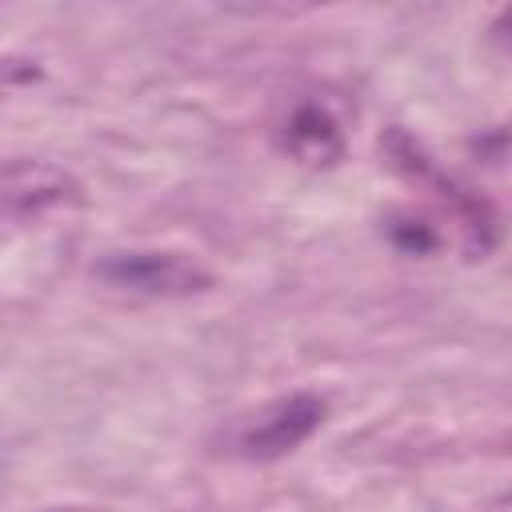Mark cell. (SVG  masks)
<instances>
[{
  "label": "cell",
  "instance_id": "cell-6",
  "mask_svg": "<svg viewBox=\"0 0 512 512\" xmlns=\"http://www.w3.org/2000/svg\"><path fill=\"white\" fill-rule=\"evenodd\" d=\"M384 236H388V244H392L396 252H404V256H432V252L444 244L440 228H436L432 220L408 212V208H396V212L384 216Z\"/></svg>",
  "mask_w": 512,
  "mask_h": 512
},
{
  "label": "cell",
  "instance_id": "cell-4",
  "mask_svg": "<svg viewBox=\"0 0 512 512\" xmlns=\"http://www.w3.org/2000/svg\"><path fill=\"white\" fill-rule=\"evenodd\" d=\"M92 272L104 284L140 296H196L216 284V276L204 264H196L188 252H156V248L108 252Z\"/></svg>",
  "mask_w": 512,
  "mask_h": 512
},
{
  "label": "cell",
  "instance_id": "cell-2",
  "mask_svg": "<svg viewBox=\"0 0 512 512\" xmlns=\"http://www.w3.org/2000/svg\"><path fill=\"white\" fill-rule=\"evenodd\" d=\"M328 420V400L320 392H288L276 396L268 404H260L256 412L240 416L228 428V452L240 460H280L288 452H296L304 440L316 436V428Z\"/></svg>",
  "mask_w": 512,
  "mask_h": 512
},
{
  "label": "cell",
  "instance_id": "cell-3",
  "mask_svg": "<svg viewBox=\"0 0 512 512\" xmlns=\"http://www.w3.org/2000/svg\"><path fill=\"white\" fill-rule=\"evenodd\" d=\"M80 204L84 184L68 168L36 156L0 160V224H32L48 212Z\"/></svg>",
  "mask_w": 512,
  "mask_h": 512
},
{
  "label": "cell",
  "instance_id": "cell-7",
  "mask_svg": "<svg viewBox=\"0 0 512 512\" xmlns=\"http://www.w3.org/2000/svg\"><path fill=\"white\" fill-rule=\"evenodd\" d=\"M48 512H104V508H84V504H68V508H48Z\"/></svg>",
  "mask_w": 512,
  "mask_h": 512
},
{
  "label": "cell",
  "instance_id": "cell-5",
  "mask_svg": "<svg viewBox=\"0 0 512 512\" xmlns=\"http://www.w3.org/2000/svg\"><path fill=\"white\" fill-rule=\"evenodd\" d=\"M276 144L300 168H332L344 160V148H348L344 116L328 96H300L280 120Z\"/></svg>",
  "mask_w": 512,
  "mask_h": 512
},
{
  "label": "cell",
  "instance_id": "cell-1",
  "mask_svg": "<svg viewBox=\"0 0 512 512\" xmlns=\"http://www.w3.org/2000/svg\"><path fill=\"white\" fill-rule=\"evenodd\" d=\"M380 156L384 164L404 180L412 184L416 192H428L444 212L448 220L460 228V240H464V252L468 260H484L496 244H500V212L492 208L488 196H480L472 184H464L460 176H452L448 168H440V160L400 124L384 128L380 136Z\"/></svg>",
  "mask_w": 512,
  "mask_h": 512
}]
</instances>
